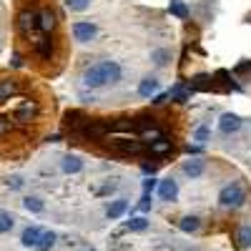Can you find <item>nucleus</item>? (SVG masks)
<instances>
[{
    "label": "nucleus",
    "instance_id": "b1692460",
    "mask_svg": "<svg viewBox=\"0 0 251 251\" xmlns=\"http://www.w3.org/2000/svg\"><path fill=\"white\" fill-rule=\"evenodd\" d=\"M88 5H91V0H68V8H71V10H75V13L86 10Z\"/></svg>",
    "mask_w": 251,
    "mask_h": 251
},
{
    "label": "nucleus",
    "instance_id": "f257e3e1",
    "mask_svg": "<svg viewBox=\"0 0 251 251\" xmlns=\"http://www.w3.org/2000/svg\"><path fill=\"white\" fill-rule=\"evenodd\" d=\"M121 66L116 60H103V63H96V66L86 68V73H83V83L91 88H100V86H113V83L121 80Z\"/></svg>",
    "mask_w": 251,
    "mask_h": 251
},
{
    "label": "nucleus",
    "instance_id": "2eb2a0df",
    "mask_svg": "<svg viewBox=\"0 0 251 251\" xmlns=\"http://www.w3.org/2000/svg\"><path fill=\"white\" fill-rule=\"evenodd\" d=\"M236 246L249 249L251 246V226H239L236 228Z\"/></svg>",
    "mask_w": 251,
    "mask_h": 251
},
{
    "label": "nucleus",
    "instance_id": "4468645a",
    "mask_svg": "<svg viewBox=\"0 0 251 251\" xmlns=\"http://www.w3.org/2000/svg\"><path fill=\"white\" fill-rule=\"evenodd\" d=\"M55 234L53 231H43L40 234V239H38V244H35V251H50L53 249V244H55Z\"/></svg>",
    "mask_w": 251,
    "mask_h": 251
},
{
    "label": "nucleus",
    "instance_id": "6e6552de",
    "mask_svg": "<svg viewBox=\"0 0 251 251\" xmlns=\"http://www.w3.org/2000/svg\"><path fill=\"white\" fill-rule=\"evenodd\" d=\"M158 196H161L163 201H174V199L178 196V183H176L174 178L161 181V183H158Z\"/></svg>",
    "mask_w": 251,
    "mask_h": 251
},
{
    "label": "nucleus",
    "instance_id": "39448f33",
    "mask_svg": "<svg viewBox=\"0 0 251 251\" xmlns=\"http://www.w3.org/2000/svg\"><path fill=\"white\" fill-rule=\"evenodd\" d=\"M35 18H38L35 10H20V13H18V20H15L18 33H20V35H30V30L35 28Z\"/></svg>",
    "mask_w": 251,
    "mask_h": 251
},
{
    "label": "nucleus",
    "instance_id": "bb28decb",
    "mask_svg": "<svg viewBox=\"0 0 251 251\" xmlns=\"http://www.w3.org/2000/svg\"><path fill=\"white\" fill-rule=\"evenodd\" d=\"M138 208H141V211H149V208H151V196H149V194H143V199H141Z\"/></svg>",
    "mask_w": 251,
    "mask_h": 251
},
{
    "label": "nucleus",
    "instance_id": "1a4fd4ad",
    "mask_svg": "<svg viewBox=\"0 0 251 251\" xmlns=\"http://www.w3.org/2000/svg\"><path fill=\"white\" fill-rule=\"evenodd\" d=\"M126 211H128V201H126V199H116L113 203H108L106 216H108V219H121Z\"/></svg>",
    "mask_w": 251,
    "mask_h": 251
},
{
    "label": "nucleus",
    "instance_id": "c756f323",
    "mask_svg": "<svg viewBox=\"0 0 251 251\" xmlns=\"http://www.w3.org/2000/svg\"><path fill=\"white\" fill-rule=\"evenodd\" d=\"M10 63H13V68H20V66H23V60H20V55H13V60H10Z\"/></svg>",
    "mask_w": 251,
    "mask_h": 251
},
{
    "label": "nucleus",
    "instance_id": "5701e85b",
    "mask_svg": "<svg viewBox=\"0 0 251 251\" xmlns=\"http://www.w3.org/2000/svg\"><path fill=\"white\" fill-rule=\"evenodd\" d=\"M146 226H149V221H146L143 216H136V219L128 221V228H131V231H143Z\"/></svg>",
    "mask_w": 251,
    "mask_h": 251
},
{
    "label": "nucleus",
    "instance_id": "aec40b11",
    "mask_svg": "<svg viewBox=\"0 0 251 251\" xmlns=\"http://www.w3.org/2000/svg\"><path fill=\"white\" fill-rule=\"evenodd\" d=\"M169 10L176 15V18H188V8L183 5V0H171V3H169Z\"/></svg>",
    "mask_w": 251,
    "mask_h": 251
},
{
    "label": "nucleus",
    "instance_id": "6ab92c4d",
    "mask_svg": "<svg viewBox=\"0 0 251 251\" xmlns=\"http://www.w3.org/2000/svg\"><path fill=\"white\" fill-rule=\"evenodd\" d=\"M15 93V80H0V103Z\"/></svg>",
    "mask_w": 251,
    "mask_h": 251
},
{
    "label": "nucleus",
    "instance_id": "f8f14e48",
    "mask_svg": "<svg viewBox=\"0 0 251 251\" xmlns=\"http://www.w3.org/2000/svg\"><path fill=\"white\" fill-rule=\"evenodd\" d=\"M156 91H158V80H156V78H143V80L138 83V93H141L143 98H151Z\"/></svg>",
    "mask_w": 251,
    "mask_h": 251
},
{
    "label": "nucleus",
    "instance_id": "20e7f679",
    "mask_svg": "<svg viewBox=\"0 0 251 251\" xmlns=\"http://www.w3.org/2000/svg\"><path fill=\"white\" fill-rule=\"evenodd\" d=\"M35 113H38V106H35L33 100H20L18 106H15V111H13V118L18 123H30L35 118Z\"/></svg>",
    "mask_w": 251,
    "mask_h": 251
},
{
    "label": "nucleus",
    "instance_id": "c85d7f7f",
    "mask_svg": "<svg viewBox=\"0 0 251 251\" xmlns=\"http://www.w3.org/2000/svg\"><path fill=\"white\" fill-rule=\"evenodd\" d=\"M8 186H10V188H20V186H23V178L13 176V178H8Z\"/></svg>",
    "mask_w": 251,
    "mask_h": 251
},
{
    "label": "nucleus",
    "instance_id": "7ed1b4c3",
    "mask_svg": "<svg viewBox=\"0 0 251 251\" xmlns=\"http://www.w3.org/2000/svg\"><path fill=\"white\" fill-rule=\"evenodd\" d=\"M73 35H75L78 43H91L98 35V28L93 23H86V20H78V23H73Z\"/></svg>",
    "mask_w": 251,
    "mask_h": 251
},
{
    "label": "nucleus",
    "instance_id": "9b49d317",
    "mask_svg": "<svg viewBox=\"0 0 251 251\" xmlns=\"http://www.w3.org/2000/svg\"><path fill=\"white\" fill-rule=\"evenodd\" d=\"M40 234H43V231H40L38 226H28L25 231H23V236H20V244H23V246H33V249H35V244H38Z\"/></svg>",
    "mask_w": 251,
    "mask_h": 251
},
{
    "label": "nucleus",
    "instance_id": "f3484780",
    "mask_svg": "<svg viewBox=\"0 0 251 251\" xmlns=\"http://www.w3.org/2000/svg\"><path fill=\"white\" fill-rule=\"evenodd\" d=\"M80 169H83V161L78 156H66L63 158V171L66 174H78Z\"/></svg>",
    "mask_w": 251,
    "mask_h": 251
},
{
    "label": "nucleus",
    "instance_id": "412c9836",
    "mask_svg": "<svg viewBox=\"0 0 251 251\" xmlns=\"http://www.w3.org/2000/svg\"><path fill=\"white\" fill-rule=\"evenodd\" d=\"M151 60L156 63V66H166V63L171 60V50H166V48H158L151 53Z\"/></svg>",
    "mask_w": 251,
    "mask_h": 251
},
{
    "label": "nucleus",
    "instance_id": "dca6fc26",
    "mask_svg": "<svg viewBox=\"0 0 251 251\" xmlns=\"http://www.w3.org/2000/svg\"><path fill=\"white\" fill-rule=\"evenodd\" d=\"M199 226H201L199 216H183V219L178 221V228H181V231H186V234H194V231H199Z\"/></svg>",
    "mask_w": 251,
    "mask_h": 251
},
{
    "label": "nucleus",
    "instance_id": "f03ea898",
    "mask_svg": "<svg viewBox=\"0 0 251 251\" xmlns=\"http://www.w3.org/2000/svg\"><path fill=\"white\" fill-rule=\"evenodd\" d=\"M219 203L226 206V208H236L244 203V188L239 183H228L221 188V194H219Z\"/></svg>",
    "mask_w": 251,
    "mask_h": 251
},
{
    "label": "nucleus",
    "instance_id": "4be33fe9",
    "mask_svg": "<svg viewBox=\"0 0 251 251\" xmlns=\"http://www.w3.org/2000/svg\"><path fill=\"white\" fill-rule=\"evenodd\" d=\"M13 224H15V219L10 211H0V234H8L13 228Z\"/></svg>",
    "mask_w": 251,
    "mask_h": 251
},
{
    "label": "nucleus",
    "instance_id": "393cba45",
    "mask_svg": "<svg viewBox=\"0 0 251 251\" xmlns=\"http://www.w3.org/2000/svg\"><path fill=\"white\" fill-rule=\"evenodd\" d=\"M10 128H13L10 121H8L5 116H0V136H8V133H10Z\"/></svg>",
    "mask_w": 251,
    "mask_h": 251
},
{
    "label": "nucleus",
    "instance_id": "cd10ccee",
    "mask_svg": "<svg viewBox=\"0 0 251 251\" xmlns=\"http://www.w3.org/2000/svg\"><path fill=\"white\" fill-rule=\"evenodd\" d=\"M206 138H208V128H206V126H201V128L196 131V141H201V143H203Z\"/></svg>",
    "mask_w": 251,
    "mask_h": 251
},
{
    "label": "nucleus",
    "instance_id": "0eeeda50",
    "mask_svg": "<svg viewBox=\"0 0 251 251\" xmlns=\"http://www.w3.org/2000/svg\"><path fill=\"white\" fill-rule=\"evenodd\" d=\"M239 128H241V118L236 113H224L221 116V121H219V131L221 133L228 136V133H236Z\"/></svg>",
    "mask_w": 251,
    "mask_h": 251
},
{
    "label": "nucleus",
    "instance_id": "a878e982",
    "mask_svg": "<svg viewBox=\"0 0 251 251\" xmlns=\"http://www.w3.org/2000/svg\"><path fill=\"white\" fill-rule=\"evenodd\" d=\"M156 186H158V183H156L153 178H146V181H143V194H149V196H151V191H153Z\"/></svg>",
    "mask_w": 251,
    "mask_h": 251
},
{
    "label": "nucleus",
    "instance_id": "9d476101",
    "mask_svg": "<svg viewBox=\"0 0 251 251\" xmlns=\"http://www.w3.org/2000/svg\"><path fill=\"white\" fill-rule=\"evenodd\" d=\"M203 169H206V166H203L201 158H191V161H186V163H183V174H186V176H191V178H199V176L203 174Z\"/></svg>",
    "mask_w": 251,
    "mask_h": 251
},
{
    "label": "nucleus",
    "instance_id": "ddd939ff",
    "mask_svg": "<svg viewBox=\"0 0 251 251\" xmlns=\"http://www.w3.org/2000/svg\"><path fill=\"white\" fill-rule=\"evenodd\" d=\"M35 53L43 58V60H50V55H53V40H50V38L35 40Z\"/></svg>",
    "mask_w": 251,
    "mask_h": 251
},
{
    "label": "nucleus",
    "instance_id": "423d86ee",
    "mask_svg": "<svg viewBox=\"0 0 251 251\" xmlns=\"http://www.w3.org/2000/svg\"><path fill=\"white\" fill-rule=\"evenodd\" d=\"M58 25V20H55V13L50 8H43V10H38V18H35V28L38 30H43V33H53Z\"/></svg>",
    "mask_w": 251,
    "mask_h": 251
},
{
    "label": "nucleus",
    "instance_id": "7c9ffc66",
    "mask_svg": "<svg viewBox=\"0 0 251 251\" xmlns=\"http://www.w3.org/2000/svg\"><path fill=\"white\" fill-rule=\"evenodd\" d=\"M163 100H166V93H161V96H156V98H153V103H163Z\"/></svg>",
    "mask_w": 251,
    "mask_h": 251
},
{
    "label": "nucleus",
    "instance_id": "a211bd4d",
    "mask_svg": "<svg viewBox=\"0 0 251 251\" xmlns=\"http://www.w3.org/2000/svg\"><path fill=\"white\" fill-rule=\"evenodd\" d=\"M23 206L28 208V211H33V214H40V211L46 208L43 201H40L38 196H25V199H23Z\"/></svg>",
    "mask_w": 251,
    "mask_h": 251
}]
</instances>
